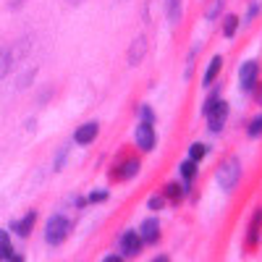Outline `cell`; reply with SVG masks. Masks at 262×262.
I'll return each instance as SVG.
<instances>
[{"label":"cell","mask_w":262,"mask_h":262,"mask_svg":"<svg viewBox=\"0 0 262 262\" xmlns=\"http://www.w3.org/2000/svg\"><path fill=\"white\" fill-rule=\"evenodd\" d=\"M215 181L223 191H233L242 181V163L236 158H226L221 165H217V173H215Z\"/></svg>","instance_id":"obj_1"},{"label":"cell","mask_w":262,"mask_h":262,"mask_svg":"<svg viewBox=\"0 0 262 262\" xmlns=\"http://www.w3.org/2000/svg\"><path fill=\"white\" fill-rule=\"evenodd\" d=\"M69 231H71V221H69V217H63V215H53L50 221H48V226H45V242H48V244H53V247H58V244H63V242H66Z\"/></svg>","instance_id":"obj_2"},{"label":"cell","mask_w":262,"mask_h":262,"mask_svg":"<svg viewBox=\"0 0 262 262\" xmlns=\"http://www.w3.org/2000/svg\"><path fill=\"white\" fill-rule=\"evenodd\" d=\"M205 116H207V128L217 134V131H223V123L228 118V105L223 100H207Z\"/></svg>","instance_id":"obj_3"},{"label":"cell","mask_w":262,"mask_h":262,"mask_svg":"<svg viewBox=\"0 0 262 262\" xmlns=\"http://www.w3.org/2000/svg\"><path fill=\"white\" fill-rule=\"evenodd\" d=\"M155 142H158V137H155V128H152V123H139L137 126V147L142 149V152H152L155 149Z\"/></svg>","instance_id":"obj_4"},{"label":"cell","mask_w":262,"mask_h":262,"mask_svg":"<svg viewBox=\"0 0 262 262\" xmlns=\"http://www.w3.org/2000/svg\"><path fill=\"white\" fill-rule=\"evenodd\" d=\"M257 74H259V66L254 60H247L242 66V71H238V81H242V90L244 92H252L254 84H257Z\"/></svg>","instance_id":"obj_5"},{"label":"cell","mask_w":262,"mask_h":262,"mask_svg":"<svg viewBox=\"0 0 262 262\" xmlns=\"http://www.w3.org/2000/svg\"><path fill=\"white\" fill-rule=\"evenodd\" d=\"M139 238H142V244H158L160 242V223L155 221V217H147V221L142 223Z\"/></svg>","instance_id":"obj_6"},{"label":"cell","mask_w":262,"mask_h":262,"mask_svg":"<svg viewBox=\"0 0 262 262\" xmlns=\"http://www.w3.org/2000/svg\"><path fill=\"white\" fill-rule=\"evenodd\" d=\"M97 134H100V123H97V121H90V123H84V126L76 128L74 142H76V144H90V142L97 139Z\"/></svg>","instance_id":"obj_7"},{"label":"cell","mask_w":262,"mask_h":262,"mask_svg":"<svg viewBox=\"0 0 262 262\" xmlns=\"http://www.w3.org/2000/svg\"><path fill=\"white\" fill-rule=\"evenodd\" d=\"M121 252L123 254H139L142 252V238L137 231H126L121 236Z\"/></svg>","instance_id":"obj_8"},{"label":"cell","mask_w":262,"mask_h":262,"mask_svg":"<svg viewBox=\"0 0 262 262\" xmlns=\"http://www.w3.org/2000/svg\"><path fill=\"white\" fill-rule=\"evenodd\" d=\"M147 55V39L144 37H137L134 42H131V48H128V63L131 66H139Z\"/></svg>","instance_id":"obj_9"},{"label":"cell","mask_w":262,"mask_h":262,"mask_svg":"<svg viewBox=\"0 0 262 262\" xmlns=\"http://www.w3.org/2000/svg\"><path fill=\"white\" fill-rule=\"evenodd\" d=\"M34 223H37V212L32 210V212H27L24 217H21V221L13 226V231L18 233V236H29L32 233V228H34Z\"/></svg>","instance_id":"obj_10"},{"label":"cell","mask_w":262,"mask_h":262,"mask_svg":"<svg viewBox=\"0 0 262 262\" xmlns=\"http://www.w3.org/2000/svg\"><path fill=\"white\" fill-rule=\"evenodd\" d=\"M221 66H223V58H221V55H215V58L210 60V66H207V71H205V79H202L205 86H210V84L217 79V74H221Z\"/></svg>","instance_id":"obj_11"},{"label":"cell","mask_w":262,"mask_h":262,"mask_svg":"<svg viewBox=\"0 0 262 262\" xmlns=\"http://www.w3.org/2000/svg\"><path fill=\"white\" fill-rule=\"evenodd\" d=\"M165 16L170 24H179L181 18V0H165Z\"/></svg>","instance_id":"obj_12"},{"label":"cell","mask_w":262,"mask_h":262,"mask_svg":"<svg viewBox=\"0 0 262 262\" xmlns=\"http://www.w3.org/2000/svg\"><path fill=\"white\" fill-rule=\"evenodd\" d=\"M259 228H262V207H257L252 223H249V242H252V244L259 242Z\"/></svg>","instance_id":"obj_13"},{"label":"cell","mask_w":262,"mask_h":262,"mask_svg":"<svg viewBox=\"0 0 262 262\" xmlns=\"http://www.w3.org/2000/svg\"><path fill=\"white\" fill-rule=\"evenodd\" d=\"M11 257H13V247H11L8 231H0V259H11Z\"/></svg>","instance_id":"obj_14"},{"label":"cell","mask_w":262,"mask_h":262,"mask_svg":"<svg viewBox=\"0 0 262 262\" xmlns=\"http://www.w3.org/2000/svg\"><path fill=\"white\" fill-rule=\"evenodd\" d=\"M184 191H186V189H181L179 184H168V186H165V200H170L173 205H176V202L184 200Z\"/></svg>","instance_id":"obj_15"},{"label":"cell","mask_w":262,"mask_h":262,"mask_svg":"<svg viewBox=\"0 0 262 262\" xmlns=\"http://www.w3.org/2000/svg\"><path fill=\"white\" fill-rule=\"evenodd\" d=\"M11 66H13V58H11V50L6 48H0V79H3L8 71H11Z\"/></svg>","instance_id":"obj_16"},{"label":"cell","mask_w":262,"mask_h":262,"mask_svg":"<svg viewBox=\"0 0 262 262\" xmlns=\"http://www.w3.org/2000/svg\"><path fill=\"white\" fill-rule=\"evenodd\" d=\"M181 176H184L189 184L194 181V176H196V163H194V160H184V163H181Z\"/></svg>","instance_id":"obj_17"},{"label":"cell","mask_w":262,"mask_h":262,"mask_svg":"<svg viewBox=\"0 0 262 262\" xmlns=\"http://www.w3.org/2000/svg\"><path fill=\"white\" fill-rule=\"evenodd\" d=\"M205 155H207V147H205V144H200V142H196V144H191V147H189V160L200 163Z\"/></svg>","instance_id":"obj_18"},{"label":"cell","mask_w":262,"mask_h":262,"mask_svg":"<svg viewBox=\"0 0 262 262\" xmlns=\"http://www.w3.org/2000/svg\"><path fill=\"white\" fill-rule=\"evenodd\" d=\"M137 173H139V160H128V163L123 165V170L118 173V176H121V179H134Z\"/></svg>","instance_id":"obj_19"},{"label":"cell","mask_w":262,"mask_h":262,"mask_svg":"<svg viewBox=\"0 0 262 262\" xmlns=\"http://www.w3.org/2000/svg\"><path fill=\"white\" fill-rule=\"evenodd\" d=\"M247 134L252 137V139H257V137H262V116H257L252 123H249V128H247Z\"/></svg>","instance_id":"obj_20"},{"label":"cell","mask_w":262,"mask_h":262,"mask_svg":"<svg viewBox=\"0 0 262 262\" xmlns=\"http://www.w3.org/2000/svg\"><path fill=\"white\" fill-rule=\"evenodd\" d=\"M236 29H238V18H236V16H228L226 24H223V34H226V37H233Z\"/></svg>","instance_id":"obj_21"},{"label":"cell","mask_w":262,"mask_h":262,"mask_svg":"<svg viewBox=\"0 0 262 262\" xmlns=\"http://www.w3.org/2000/svg\"><path fill=\"white\" fill-rule=\"evenodd\" d=\"M223 3H226V0H212V6L207 8V21H212V18H217V13H221L223 11Z\"/></svg>","instance_id":"obj_22"},{"label":"cell","mask_w":262,"mask_h":262,"mask_svg":"<svg viewBox=\"0 0 262 262\" xmlns=\"http://www.w3.org/2000/svg\"><path fill=\"white\" fill-rule=\"evenodd\" d=\"M66 158H69V147H63V149L58 152V155H55V170H60V168H63Z\"/></svg>","instance_id":"obj_23"},{"label":"cell","mask_w":262,"mask_h":262,"mask_svg":"<svg viewBox=\"0 0 262 262\" xmlns=\"http://www.w3.org/2000/svg\"><path fill=\"white\" fill-rule=\"evenodd\" d=\"M165 207V196H152L149 200V210H163Z\"/></svg>","instance_id":"obj_24"},{"label":"cell","mask_w":262,"mask_h":262,"mask_svg":"<svg viewBox=\"0 0 262 262\" xmlns=\"http://www.w3.org/2000/svg\"><path fill=\"white\" fill-rule=\"evenodd\" d=\"M107 200V191L105 189H100V191H92L90 194V202H105Z\"/></svg>","instance_id":"obj_25"},{"label":"cell","mask_w":262,"mask_h":262,"mask_svg":"<svg viewBox=\"0 0 262 262\" xmlns=\"http://www.w3.org/2000/svg\"><path fill=\"white\" fill-rule=\"evenodd\" d=\"M34 74H37V71H34V69H32V71H29V74H24V76H21V79H18V86H29V81H32V79H34Z\"/></svg>","instance_id":"obj_26"},{"label":"cell","mask_w":262,"mask_h":262,"mask_svg":"<svg viewBox=\"0 0 262 262\" xmlns=\"http://www.w3.org/2000/svg\"><path fill=\"white\" fill-rule=\"evenodd\" d=\"M142 121H144V123H152V121H155V116H152L149 107H142Z\"/></svg>","instance_id":"obj_27"},{"label":"cell","mask_w":262,"mask_h":262,"mask_svg":"<svg viewBox=\"0 0 262 262\" xmlns=\"http://www.w3.org/2000/svg\"><path fill=\"white\" fill-rule=\"evenodd\" d=\"M102 262H123V259H121V257H118V254H111V257H105V259H102Z\"/></svg>","instance_id":"obj_28"},{"label":"cell","mask_w":262,"mask_h":262,"mask_svg":"<svg viewBox=\"0 0 262 262\" xmlns=\"http://www.w3.org/2000/svg\"><path fill=\"white\" fill-rule=\"evenodd\" d=\"M8 262H24V257H21V254H13V257H11Z\"/></svg>","instance_id":"obj_29"},{"label":"cell","mask_w":262,"mask_h":262,"mask_svg":"<svg viewBox=\"0 0 262 262\" xmlns=\"http://www.w3.org/2000/svg\"><path fill=\"white\" fill-rule=\"evenodd\" d=\"M152 262H170V259H168L165 254H160V257H155V259H152Z\"/></svg>","instance_id":"obj_30"},{"label":"cell","mask_w":262,"mask_h":262,"mask_svg":"<svg viewBox=\"0 0 262 262\" xmlns=\"http://www.w3.org/2000/svg\"><path fill=\"white\" fill-rule=\"evenodd\" d=\"M257 102L262 105V86H259V92H257Z\"/></svg>","instance_id":"obj_31"},{"label":"cell","mask_w":262,"mask_h":262,"mask_svg":"<svg viewBox=\"0 0 262 262\" xmlns=\"http://www.w3.org/2000/svg\"><path fill=\"white\" fill-rule=\"evenodd\" d=\"M69 3H71V6H79V3H81V0H69Z\"/></svg>","instance_id":"obj_32"}]
</instances>
